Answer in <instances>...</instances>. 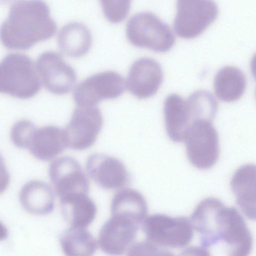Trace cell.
Returning a JSON list of instances; mask_svg holds the SVG:
<instances>
[{"mask_svg":"<svg viewBox=\"0 0 256 256\" xmlns=\"http://www.w3.org/2000/svg\"><path fill=\"white\" fill-rule=\"evenodd\" d=\"M56 24L43 1H16L0 27V40L9 50H26L56 32Z\"/></svg>","mask_w":256,"mask_h":256,"instance_id":"1","label":"cell"},{"mask_svg":"<svg viewBox=\"0 0 256 256\" xmlns=\"http://www.w3.org/2000/svg\"><path fill=\"white\" fill-rule=\"evenodd\" d=\"M126 34L134 46L155 52L168 51L175 43L174 36L169 26L148 12L137 13L129 20Z\"/></svg>","mask_w":256,"mask_h":256,"instance_id":"3","label":"cell"},{"mask_svg":"<svg viewBox=\"0 0 256 256\" xmlns=\"http://www.w3.org/2000/svg\"><path fill=\"white\" fill-rule=\"evenodd\" d=\"M67 147L64 130L48 126L34 131L28 148L37 158L50 160L62 153Z\"/></svg>","mask_w":256,"mask_h":256,"instance_id":"18","label":"cell"},{"mask_svg":"<svg viewBox=\"0 0 256 256\" xmlns=\"http://www.w3.org/2000/svg\"><path fill=\"white\" fill-rule=\"evenodd\" d=\"M103 123L100 110L96 106H77L64 130L66 145L72 149L84 150L96 141Z\"/></svg>","mask_w":256,"mask_h":256,"instance_id":"8","label":"cell"},{"mask_svg":"<svg viewBox=\"0 0 256 256\" xmlns=\"http://www.w3.org/2000/svg\"><path fill=\"white\" fill-rule=\"evenodd\" d=\"M225 208L220 200L208 198L202 200L195 208L190 221L200 234L202 246L210 247L221 240Z\"/></svg>","mask_w":256,"mask_h":256,"instance_id":"11","label":"cell"},{"mask_svg":"<svg viewBox=\"0 0 256 256\" xmlns=\"http://www.w3.org/2000/svg\"><path fill=\"white\" fill-rule=\"evenodd\" d=\"M178 256H212L204 247L192 246L184 249Z\"/></svg>","mask_w":256,"mask_h":256,"instance_id":"29","label":"cell"},{"mask_svg":"<svg viewBox=\"0 0 256 256\" xmlns=\"http://www.w3.org/2000/svg\"><path fill=\"white\" fill-rule=\"evenodd\" d=\"M112 216L126 218L140 224L148 212V205L144 196L131 188L120 190L114 196L111 202Z\"/></svg>","mask_w":256,"mask_h":256,"instance_id":"21","label":"cell"},{"mask_svg":"<svg viewBox=\"0 0 256 256\" xmlns=\"http://www.w3.org/2000/svg\"><path fill=\"white\" fill-rule=\"evenodd\" d=\"M86 169L89 176L104 189L121 188L130 180V174L123 162L104 154L90 155L86 162Z\"/></svg>","mask_w":256,"mask_h":256,"instance_id":"14","label":"cell"},{"mask_svg":"<svg viewBox=\"0 0 256 256\" xmlns=\"http://www.w3.org/2000/svg\"><path fill=\"white\" fill-rule=\"evenodd\" d=\"M36 129L34 124L28 120L17 122L12 126L10 132L12 142L19 148H28Z\"/></svg>","mask_w":256,"mask_h":256,"instance_id":"26","label":"cell"},{"mask_svg":"<svg viewBox=\"0 0 256 256\" xmlns=\"http://www.w3.org/2000/svg\"><path fill=\"white\" fill-rule=\"evenodd\" d=\"M50 180L60 200L88 195L89 182L80 163L64 156L54 160L48 170Z\"/></svg>","mask_w":256,"mask_h":256,"instance_id":"9","label":"cell"},{"mask_svg":"<svg viewBox=\"0 0 256 256\" xmlns=\"http://www.w3.org/2000/svg\"><path fill=\"white\" fill-rule=\"evenodd\" d=\"M36 68L24 54L6 55L0 62V93L22 99L34 96L42 85Z\"/></svg>","mask_w":256,"mask_h":256,"instance_id":"2","label":"cell"},{"mask_svg":"<svg viewBox=\"0 0 256 256\" xmlns=\"http://www.w3.org/2000/svg\"><path fill=\"white\" fill-rule=\"evenodd\" d=\"M139 225L126 218L112 216L99 232L98 243L101 250L110 256L124 254L136 238Z\"/></svg>","mask_w":256,"mask_h":256,"instance_id":"12","label":"cell"},{"mask_svg":"<svg viewBox=\"0 0 256 256\" xmlns=\"http://www.w3.org/2000/svg\"><path fill=\"white\" fill-rule=\"evenodd\" d=\"M125 90L123 77L115 72L106 71L93 74L80 82L74 92L77 106H90L105 99L119 97Z\"/></svg>","mask_w":256,"mask_h":256,"instance_id":"7","label":"cell"},{"mask_svg":"<svg viewBox=\"0 0 256 256\" xmlns=\"http://www.w3.org/2000/svg\"><path fill=\"white\" fill-rule=\"evenodd\" d=\"M57 40L61 52L72 58L84 56L92 44L90 30L85 25L78 22L64 25L60 30Z\"/></svg>","mask_w":256,"mask_h":256,"instance_id":"20","label":"cell"},{"mask_svg":"<svg viewBox=\"0 0 256 256\" xmlns=\"http://www.w3.org/2000/svg\"><path fill=\"white\" fill-rule=\"evenodd\" d=\"M36 66L40 81L52 94H66L76 84L74 70L56 52L48 51L42 54L37 59Z\"/></svg>","mask_w":256,"mask_h":256,"instance_id":"10","label":"cell"},{"mask_svg":"<svg viewBox=\"0 0 256 256\" xmlns=\"http://www.w3.org/2000/svg\"><path fill=\"white\" fill-rule=\"evenodd\" d=\"M103 12L106 18L112 22H119L128 15L130 6V1H100Z\"/></svg>","mask_w":256,"mask_h":256,"instance_id":"27","label":"cell"},{"mask_svg":"<svg viewBox=\"0 0 256 256\" xmlns=\"http://www.w3.org/2000/svg\"><path fill=\"white\" fill-rule=\"evenodd\" d=\"M127 256H174L170 252L164 250L147 240L136 242L128 249Z\"/></svg>","mask_w":256,"mask_h":256,"instance_id":"28","label":"cell"},{"mask_svg":"<svg viewBox=\"0 0 256 256\" xmlns=\"http://www.w3.org/2000/svg\"><path fill=\"white\" fill-rule=\"evenodd\" d=\"M60 241L66 256H92L97 249L95 238L84 228L71 227L65 230Z\"/></svg>","mask_w":256,"mask_h":256,"instance_id":"24","label":"cell"},{"mask_svg":"<svg viewBox=\"0 0 256 256\" xmlns=\"http://www.w3.org/2000/svg\"><path fill=\"white\" fill-rule=\"evenodd\" d=\"M256 174L254 165L245 164L236 171L230 182L238 204L252 220L256 218Z\"/></svg>","mask_w":256,"mask_h":256,"instance_id":"16","label":"cell"},{"mask_svg":"<svg viewBox=\"0 0 256 256\" xmlns=\"http://www.w3.org/2000/svg\"><path fill=\"white\" fill-rule=\"evenodd\" d=\"M10 182V176L6 167L2 157L0 154V194L8 187Z\"/></svg>","mask_w":256,"mask_h":256,"instance_id":"30","label":"cell"},{"mask_svg":"<svg viewBox=\"0 0 256 256\" xmlns=\"http://www.w3.org/2000/svg\"><path fill=\"white\" fill-rule=\"evenodd\" d=\"M142 224L146 240L158 246L182 248L193 237V227L186 217L156 214L144 218Z\"/></svg>","mask_w":256,"mask_h":256,"instance_id":"4","label":"cell"},{"mask_svg":"<svg viewBox=\"0 0 256 256\" xmlns=\"http://www.w3.org/2000/svg\"><path fill=\"white\" fill-rule=\"evenodd\" d=\"M164 74L160 64L150 58H142L132 65L126 80L128 91L139 98L154 96L160 86Z\"/></svg>","mask_w":256,"mask_h":256,"instance_id":"13","label":"cell"},{"mask_svg":"<svg viewBox=\"0 0 256 256\" xmlns=\"http://www.w3.org/2000/svg\"><path fill=\"white\" fill-rule=\"evenodd\" d=\"M63 216L72 228H86L96 218L97 208L88 195L60 200Z\"/></svg>","mask_w":256,"mask_h":256,"instance_id":"23","label":"cell"},{"mask_svg":"<svg viewBox=\"0 0 256 256\" xmlns=\"http://www.w3.org/2000/svg\"><path fill=\"white\" fill-rule=\"evenodd\" d=\"M54 194L46 183L34 180L22 188L20 200L24 208L34 214L44 215L51 212L54 205Z\"/></svg>","mask_w":256,"mask_h":256,"instance_id":"19","label":"cell"},{"mask_svg":"<svg viewBox=\"0 0 256 256\" xmlns=\"http://www.w3.org/2000/svg\"><path fill=\"white\" fill-rule=\"evenodd\" d=\"M192 124L199 120L212 122L217 111L218 102L213 95L206 90H198L187 99Z\"/></svg>","mask_w":256,"mask_h":256,"instance_id":"25","label":"cell"},{"mask_svg":"<svg viewBox=\"0 0 256 256\" xmlns=\"http://www.w3.org/2000/svg\"><path fill=\"white\" fill-rule=\"evenodd\" d=\"M166 132L174 142L184 140L185 134L192 124L186 100L176 94L166 98L164 106Z\"/></svg>","mask_w":256,"mask_h":256,"instance_id":"17","label":"cell"},{"mask_svg":"<svg viewBox=\"0 0 256 256\" xmlns=\"http://www.w3.org/2000/svg\"><path fill=\"white\" fill-rule=\"evenodd\" d=\"M190 162L198 169L206 170L216 162L219 156L218 137L212 123L206 120L194 122L184 140Z\"/></svg>","mask_w":256,"mask_h":256,"instance_id":"5","label":"cell"},{"mask_svg":"<svg viewBox=\"0 0 256 256\" xmlns=\"http://www.w3.org/2000/svg\"><path fill=\"white\" fill-rule=\"evenodd\" d=\"M214 90L217 97L226 102L235 101L243 94L246 78L240 70L233 66L220 68L214 78Z\"/></svg>","mask_w":256,"mask_h":256,"instance_id":"22","label":"cell"},{"mask_svg":"<svg viewBox=\"0 0 256 256\" xmlns=\"http://www.w3.org/2000/svg\"><path fill=\"white\" fill-rule=\"evenodd\" d=\"M222 240L226 245L228 256H248L252 238L243 217L234 207H228Z\"/></svg>","mask_w":256,"mask_h":256,"instance_id":"15","label":"cell"},{"mask_svg":"<svg viewBox=\"0 0 256 256\" xmlns=\"http://www.w3.org/2000/svg\"><path fill=\"white\" fill-rule=\"evenodd\" d=\"M8 236V231L6 228L0 222V240L6 238Z\"/></svg>","mask_w":256,"mask_h":256,"instance_id":"31","label":"cell"},{"mask_svg":"<svg viewBox=\"0 0 256 256\" xmlns=\"http://www.w3.org/2000/svg\"><path fill=\"white\" fill-rule=\"evenodd\" d=\"M218 13V6L214 1L178 0L174 30L182 38L196 37L216 20Z\"/></svg>","mask_w":256,"mask_h":256,"instance_id":"6","label":"cell"}]
</instances>
